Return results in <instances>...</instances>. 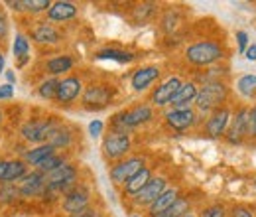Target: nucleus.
I'll return each mask as SVG.
<instances>
[{"mask_svg":"<svg viewBox=\"0 0 256 217\" xmlns=\"http://www.w3.org/2000/svg\"><path fill=\"white\" fill-rule=\"evenodd\" d=\"M98 217H100V215H98Z\"/></svg>","mask_w":256,"mask_h":217,"instance_id":"864d4df0","label":"nucleus"},{"mask_svg":"<svg viewBox=\"0 0 256 217\" xmlns=\"http://www.w3.org/2000/svg\"><path fill=\"white\" fill-rule=\"evenodd\" d=\"M48 144L54 146L56 150H58V148H64V150L69 148V146L73 144V130H71L69 126H65V124H60V126L50 134Z\"/></svg>","mask_w":256,"mask_h":217,"instance_id":"393cba45","label":"nucleus"},{"mask_svg":"<svg viewBox=\"0 0 256 217\" xmlns=\"http://www.w3.org/2000/svg\"><path fill=\"white\" fill-rule=\"evenodd\" d=\"M254 186H256V184H254Z\"/></svg>","mask_w":256,"mask_h":217,"instance_id":"603ef678","label":"nucleus"},{"mask_svg":"<svg viewBox=\"0 0 256 217\" xmlns=\"http://www.w3.org/2000/svg\"><path fill=\"white\" fill-rule=\"evenodd\" d=\"M12 52H14V60H16L18 67H24L30 62V40H28L26 34H16Z\"/></svg>","mask_w":256,"mask_h":217,"instance_id":"5701e85b","label":"nucleus"},{"mask_svg":"<svg viewBox=\"0 0 256 217\" xmlns=\"http://www.w3.org/2000/svg\"><path fill=\"white\" fill-rule=\"evenodd\" d=\"M164 121L166 124L176 130V132H184L188 128H192L199 123V117H197V111L192 107H184V109H172L164 115Z\"/></svg>","mask_w":256,"mask_h":217,"instance_id":"9b49d317","label":"nucleus"},{"mask_svg":"<svg viewBox=\"0 0 256 217\" xmlns=\"http://www.w3.org/2000/svg\"><path fill=\"white\" fill-rule=\"evenodd\" d=\"M28 174V164L22 160V158H14V160H8V166H6V172L0 180V184H16L18 180H22L24 176Z\"/></svg>","mask_w":256,"mask_h":217,"instance_id":"412c9836","label":"nucleus"},{"mask_svg":"<svg viewBox=\"0 0 256 217\" xmlns=\"http://www.w3.org/2000/svg\"><path fill=\"white\" fill-rule=\"evenodd\" d=\"M236 89L238 93L248 97V99H254L256 97V75H242L238 81H236Z\"/></svg>","mask_w":256,"mask_h":217,"instance_id":"f704fd0d","label":"nucleus"},{"mask_svg":"<svg viewBox=\"0 0 256 217\" xmlns=\"http://www.w3.org/2000/svg\"><path fill=\"white\" fill-rule=\"evenodd\" d=\"M16 186L20 189L22 197H38V195H46V186H48V178L46 174L34 170L30 174H26L22 180L16 182Z\"/></svg>","mask_w":256,"mask_h":217,"instance_id":"ddd939ff","label":"nucleus"},{"mask_svg":"<svg viewBox=\"0 0 256 217\" xmlns=\"http://www.w3.org/2000/svg\"><path fill=\"white\" fill-rule=\"evenodd\" d=\"M190 205H192V199L186 197V195H180L178 201L172 207H168L164 213H160V215L156 217H184L190 213Z\"/></svg>","mask_w":256,"mask_h":217,"instance_id":"c756f323","label":"nucleus"},{"mask_svg":"<svg viewBox=\"0 0 256 217\" xmlns=\"http://www.w3.org/2000/svg\"><path fill=\"white\" fill-rule=\"evenodd\" d=\"M8 6H12L16 12H26V14H42L48 12L52 2L50 0H16V2H8Z\"/></svg>","mask_w":256,"mask_h":217,"instance_id":"b1692460","label":"nucleus"},{"mask_svg":"<svg viewBox=\"0 0 256 217\" xmlns=\"http://www.w3.org/2000/svg\"><path fill=\"white\" fill-rule=\"evenodd\" d=\"M60 126V123L54 117H42V119H30L22 124L20 128V136L26 142L32 144H46L50 134Z\"/></svg>","mask_w":256,"mask_h":217,"instance_id":"39448f33","label":"nucleus"},{"mask_svg":"<svg viewBox=\"0 0 256 217\" xmlns=\"http://www.w3.org/2000/svg\"><path fill=\"white\" fill-rule=\"evenodd\" d=\"M12 97H14V85H10V83H4V85H0V101L12 99Z\"/></svg>","mask_w":256,"mask_h":217,"instance_id":"ea45409f","label":"nucleus"},{"mask_svg":"<svg viewBox=\"0 0 256 217\" xmlns=\"http://www.w3.org/2000/svg\"><path fill=\"white\" fill-rule=\"evenodd\" d=\"M83 93V81L77 75H67L64 79H60V87H58V95H56V103L58 105H69L73 103L79 95Z\"/></svg>","mask_w":256,"mask_h":217,"instance_id":"2eb2a0df","label":"nucleus"},{"mask_svg":"<svg viewBox=\"0 0 256 217\" xmlns=\"http://www.w3.org/2000/svg\"><path fill=\"white\" fill-rule=\"evenodd\" d=\"M6 166H8V160H0V180H2V176L6 172Z\"/></svg>","mask_w":256,"mask_h":217,"instance_id":"a18cd8bd","label":"nucleus"},{"mask_svg":"<svg viewBox=\"0 0 256 217\" xmlns=\"http://www.w3.org/2000/svg\"><path fill=\"white\" fill-rule=\"evenodd\" d=\"M89 201H91V191L85 184H77L71 191H67L62 199V209L69 215H75V213H81L89 207Z\"/></svg>","mask_w":256,"mask_h":217,"instance_id":"6e6552de","label":"nucleus"},{"mask_svg":"<svg viewBox=\"0 0 256 217\" xmlns=\"http://www.w3.org/2000/svg\"><path fill=\"white\" fill-rule=\"evenodd\" d=\"M20 189L16 184H0V203L4 205H12L20 199Z\"/></svg>","mask_w":256,"mask_h":217,"instance_id":"72a5a7b5","label":"nucleus"},{"mask_svg":"<svg viewBox=\"0 0 256 217\" xmlns=\"http://www.w3.org/2000/svg\"><path fill=\"white\" fill-rule=\"evenodd\" d=\"M182 83H184V81H182L178 75L168 77L166 81H162L160 85L150 93V103H152L154 107H166V105H172V101H174V97L178 95L180 87H182Z\"/></svg>","mask_w":256,"mask_h":217,"instance_id":"f8f14e48","label":"nucleus"},{"mask_svg":"<svg viewBox=\"0 0 256 217\" xmlns=\"http://www.w3.org/2000/svg\"><path fill=\"white\" fill-rule=\"evenodd\" d=\"M246 40H248L246 32H238V34H236V42H238V52H240V54L246 52Z\"/></svg>","mask_w":256,"mask_h":217,"instance_id":"79ce46f5","label":"nucleus"},{"mask_svg":"<svg viewBox=\"0 0 256 217\" xmlns=\"http://www.w3.org/2000/svg\"><path fill=\"white\" fill-rule=\"evenodd\" d=\"M230 123V111L226 107H221L209 115V119L203 124V134L209 138H221L226 132V126Z\"/></svg>","mask_w":256,"mask_h":217,"instance_id":"4468645a","label":"nucleus"},{"mask_svg":"<svg viewBox=\"0 0 256 217\" xmlns=\"http://www.w3.org/2000/svg\"><path fill=\"white\" fill-rule=\"evenodd\" d=\"M58 87H60V79H58V77L44 79V81L40 83V87H38V95H40L44 101H56Z\"/></svg>","mask_w":256,"mask_h":217,"instance_id":"7c9ffc66","label":"nucleus"},{"mask_svg":"<svg viewBox=\"0 0 256 217\" xmlns=\"http://www.w3.org/2000/svg\"><path fill=\"white\" fill-rule=\"evenodd\" d=\"M180 24H182V18H180V12H178V10L170 8V10L164 12V16H162V20H160V28L166 32V34L176 32Z\"/></svg>","mask_w":256,"mask_h":217,"instance_id":"2f4dec72","label":"nucleus"},{"mask_svg":"<svg viewBox=\"0 0 256 217\" xmlns=\"http://www.w3.org/2000/svg\"><path fill=\"white\" fill-rule=\"evenodd\" d=\"M30 36L36 44L40 46H56L62 42V32L58 30L54 24H50L48 20H40V22H34Z\"/></svg>","mask_w":256,"mask_h":217,"instance_id":"f3484780","label":"nucleus"},{"mask_svg":"<svg viewBox=\"0 0 256 217\" xmlns=\"http://www.w3.org/2000/svg\"><path fill=\"white\" fill-rule=\"evenodd\" d=\"M102 128H104L102 121L95 119V121H91V124H89V134H91L93 138H96V136H100V134H102Z\"/></svg>","mask_w":256,"mask_h":217,"instance_id":"58836bf2","label":"nucleus"},{"mask_svg":"<svg viewBox=\"0 0 256 217\" xmlns=\"http://www.w3.org/2000/svg\"><path fill=\"white\" fill-rule=\"evenodd\" d=\"M228 144H242L244 138H248V109L240 107L234 117H230V123L223 134Z\"/></svg>","mask_w":256,"mask_h":217,"instance_id":"1a4fd4ad","label":"nucleus"},{"mask_svg":"<svg viewBox=\"0 0 256 217\" xmlns=\"http://www.w3.org/2000/svg\"><path fill=\"white\" fill-rule=\"evenodd\" d=\"M69 217H98V211H95V209H85L81 213H75V215H69Z\"/></svg>","mask_w":256,"mask_h":217,"instance_id":"c03bdc74","label":"nucleus"},{"mask_svg":"<svg viewBox=\"0 0 256 217\" xmlns=\"http://www.w3.org/2000/svg\"><path fill=\"white\" fill-rule=\"evenodd\" d=\"M65 162H67V156L60 154V152H54L52 156H48L46 160H42V162L36 166V170L42 172V174H50V172L58 170L60 166H64Z\"/></svg>","mask_w":256,"mask_h":217,"instance_id":"c85d7f7f","label":"nucleus"},{"mask_svg":"<svg viewBox=\"0 0 256 217\" xmlns=\"http://www.w3.org/2000/svg\"><path fill=\"white\" fill-rule=\"evenodd\" d=\"M152 119H154V109L148 103H138V105H132L126 111L114 115L110 119V130L130 132L132 128L150 123Z\"/></svg>","mask_w":256,"mask_h":217,"instance_id":"7ed1b4c3","label":"nucleus"},{"mask_svg":"<svg viewBox=\"0 0 256 217\" xmlns=\"http://www.w3.org/2000/svg\"><path fill=\"white\" fill-rule=\"evenodd\" d=\"M4 73V52L0 50V75Z\"/></svg>","mask_w":256,"mask_h":217,"instance_id":"de8ad7c7","label":"nucleus"},{"mask_svg":"<svg viewBox=\"0 0 256 217\" xmlns=\"http://www.w3.org/2000/svg\"><path fill=\"white\" fill-rule=\"evenodd\" d=\"M6 79H8V83H10V85H12V83H14V81H16V75H14V73H12V71H6Z\"/></svg>","mask_w":256,"mask_h":217,"instance_id":"49530a36","label":"nucleus"},{"mask_svg":"<svg viewBox=\"0 0 256 217\" xmlns=\"http://www.w3.org/2000/svg\"><path fill=\"white\" fill-rule=\"evenodd\" d=\"M6 36H8V18H6L4 10L0 8V42H2Z\"/></svg>","mask_w":256,"mask_h":217,"instance_id":"a19ab883","label":"nucleus"},{"mask_svg":"<svg viewBox=\"0 0 256 217\" xmlns=\"http://www.w3.org/2000/svg\"><path fill=\"white\" fill-rule=\"evenodd\" d=\"M162 75V67L160 65H144V67H138L132 77H130V85L136 93H142L146 91L154 81H158Z\"/></svg>","mask_w":256,"mask_h":217,"instance_id":"dca6fc26","label":"nucleus"},{"mask_svg":"<svg viewBox=\"0 0 256 217\" xmlns=\"http://www.w3.org/2000/svg\"><path fill=\"white\" fill-rule=\"evenodd\" d=\"M180 195H182L180 187H166V191L148 207V217H156V215H160V213H164L168 207H172V205L178 201Z\"/></svg>","mask_w":256,"mask_h":217,"instance_id":"6ab92c4d","label":"nucleus"},{"mask_svg":"<svg viewBox=\"0 0 256 217\" xmlns=\"http://www.w3.org/2000/svg\"><path fill=\"white\" fill-rule=\"evenodd\" d=\"M144 166H146V158H144V156H128V158H122L120 162H116V164L110 168L108 176H110V180H112L114 186H124L128 180H130L140 168H144Z\"/></svg>","mask_w":256,"mask_h":217,"instance_id":"0eeeda50","label":"nucleus"},{"mask_svg":"<svg viewBox=\"0 0 256 217\" xmlns=\"http://www.w3.org/2000/svg\"><path fill=\"white\" fill-rule=\"evenodd\" d=\"M132 148L130 132L108 130L102 138V156L106 162H120Z\"/></svg>","mask_w":256,"mask_h":217,"instance_id":"423d86ee","label":"nucleus"},{"mask_svg":"<svg viewBox=\"0 0 256 217\" xmlns=\"http://www.w3.org/2000/svg\"><path fill=\"white\" fill-rule=\"evenodd\" d=\"M96 60H112V62L118 63H130L136 56L124 52V50H114V48H104V50H98L95 54Z\"/></svg>","mask_w":256,"mask_h":217,"instance_id":"cd10ccee","label":"nucleus"},{"mask_svg":"<svg viewBox=\"0 0 256 217\" xmlns=\"http://www.w3.org/2000/svg\"><path fill=\"white\" fill-rule=\"evenodd\" d=\"M54 152H56V148L46 142V144H38L36 148H30V150H22V160L28 166H38L42 160H46L48 156H52Z\"/></svg>","mask_w":256,"mask_h":217,"instance_id":"bb28decb","label":"nucleus"},{"mask_svg":"<svg viewBox=\"0 0 256 217\" xmlns=\"http://www.w3.org/2000/svg\"><path fill=\"white\" fill-rule=\"evenodd\" d=\"M116 95V87L110 83H91L83 91L81 105L87 111H102L106 109Z\"/></svg>","mask_w":256,"mask_h":217,"instance_id":"20e7f679","label":"nucleus"},{"mask_svg":"<svg viewBox=\"0 0 256 217\" xmlns=\"http://www.w3.org/2000/svg\"><path fill=\"white\" fill-rule=\"evenodd\" d=\"M184 217H197V215H195V213H192V211H190L188 215H184Z\"/></svg>","mask_w":256,"mask_h":217,"instance_id":"09e8293b","label":"nucleus"},{"mask_svg":"<svg viewBox=\"0 0 256 217\" xmlns=\"http://www.w3.org/2000/svg\"><path fill=\"white\" fill-rule=\"evenodd\" d=\"M166 187H168V180L164 176H152V180L132 197V201L136 207H150L166 191Z\"/></svg>","mask_w":256,"mask_h":217,"instance_id":"9d476101","label":"nucleus"},{"mask_svg":"<svg viewBox=\"0 0 256 217\" xmlns=\"http://www.w3.org/2000/svg\"><path fill=\"white\" fill-rule=\"evenodd\" d=\"M73 63L75 62H73L71 56H56V58H52V60L44 63V69H46V73L58 77V75H64L67 71H71Z\"/></svg>","mask_w":256,"mask_h":217,"instance_id":"a878e982","label":"nucleus"},{"mask_svg":"<svg viewBox=\"0 0 256 217\" xmlns=\"http://www.w3.org/2000/svg\"><path fill=\"white\" fill-rule=\"evenodd\" d=\"M228 99V87L221 79H209L205 85L197 91L195 97V111L199 113H213L223 107V103Z\"/></svg>","mask_w":256,"mask_h":217,"instance_id":"f257e3e1","label":"nucleus"},{"mask_svg":"<svg viewBox=\"0 0 256 217\" xmlns=\"http://www.w3.org/2000/svg\"><path fill=\"white\" fill-rule=\"evenodd\" d=\"M150 180H152V168H150V166H144V168H140V170L128 180L126 184L122 186V193H124V195H130V197H134L142 187L150 182Z\"/></svg>","mask_w":256,"mask_h":217,"instance_id":"aec40b11","label":"nucleus"},{"mask_svg":"<svg viewBox=\"0 0 256 217\" xmlns=\"http://www.w3.org/2000/svg\"><path fill=\"white\" fill-rule=\"evenodd\" d=\"M154 14H156V4H150V2H146V4H138L136 8H132V18H134L136 24H144V22H148Z\"/></svg>","mask_w":256,"mask_h":217,"instance_id":"473e14b6","label":"nucleus"},{"mask_svg":"<svg viewBox=\"0 0 256 217\" xmlns=\"http://www.w3.org/2000/svg\"><path fill=\"white\" fill-rule=\"evenodd\" d=\"M77 6L73 4V2H52V6H50V10L46 12L48 14V20L50 22H67V20H71V18H75L77 16Z\"/></svg>","mask_w":256,"mask_h":217,"instance_id":"a211bd4d","label":"nucleus"},{"mask_svg":"<svg viewBox=\"0 0 256 217\" xmlns=\"http://www.w3.org/2000/svg\"><path fill=\"white\" fill-rule=\"evenodd\" d=\"M230 217H256V213L246 205H234L230 209Z\"/></svg>","mask_w":256,"mask_h":217,"instance_id":"e433bc0d","label":"nucleus"},{"mask_svg":"<svg viewBox=\"0 0 256 217\" xmlns=\"http://www.w3.org/2000/svg\"><path fill=\"white\" fill-rule=\"evenodd\" d=\"M0 124H2V111H0Z\"/></svg>","mask_w":256,"mask_h":217,"instance_id":"8fccbe9b","label":"nucleus"},{"mask_svg":"<svg viewBox=\"0 0 256 217\" xmlns=\"http://www.w3.org/2000/svg\"><path fill=\"white\" fill-rule=\"evenodd\" d=\"M248 136L256 138V105L248 109Z\"/></svg>","mask_w":256,"mask_h":217,"instance_id":"4c0bfd02","label":"nucleus"},{"mask_svg":"<svg viewBox=\"0 0 256 217\" xmlns=\"http://www.w3.org/2000/svg\"><path fill=\"white\" fill-rule=\"evenodd\" d=\"M201 217H226V209H224L223 203H215V205H211V207H207Z\"/></svg>","mask_w":256,"mask_h":217,"instance_id":"c9c22d12","label":"nucleus"},{"mask_svg":"<svg viewBox=\"0 0 256 217\" xmlns=\"http://www.w3.org/2000/svg\"><path fill=\"white\" fill-rule=\"evenodd\" d=\"M132 217H140V215H132Z\"/></svg>","mask_w":256,"mask_h":217,"instance_id":"3c124183","label":"nucleus"},{"mask_svg":"<svg viewBox=\"0 0 256 217\" xmlns=\"http://www.w3.org/2000/svg\"><path fill=\"white\" fill-rule=\"evenodd\" d=\"M186 60L197 65V67H207V65H213V63L221 62L224 58V50L223 46L215 40H199L192 46L186 48Z\"/></svg>","mask_w":256,"mask_h":217,"instance_id":"f03ea898","label":"nucleus"},{"mask_svg":"<svg viewBox=\"0 0 256 217\" xmlns=\"http://www.w3.org/2000/svg\"><path fill=\"white\" fill-rule=\"evenodd\" d=\"M244 54H246V60L248 62H256V44H252Z\"/></svg>","mask_w":256,"mask_h":217,"instance_id":"37998d69","label":"nucleus"},{"mask_svg":"<svg viewBox=\"0 0 256 217\" xmlns=\"http://www.w3.org/2000/svg\"><path fill=\"white\" fill-rule=\"evenodd\" d=\"M197 91H199V87H197L195 81H186V83H182L180 91H178V95H176L174 101H172V107H174V109L190 107L193 101H195V97H197Z\"/></svg>","mask_w":256,"mask_h":217,"instance_id":"4be33fe9","label":"nucleus"}]
</instances>
